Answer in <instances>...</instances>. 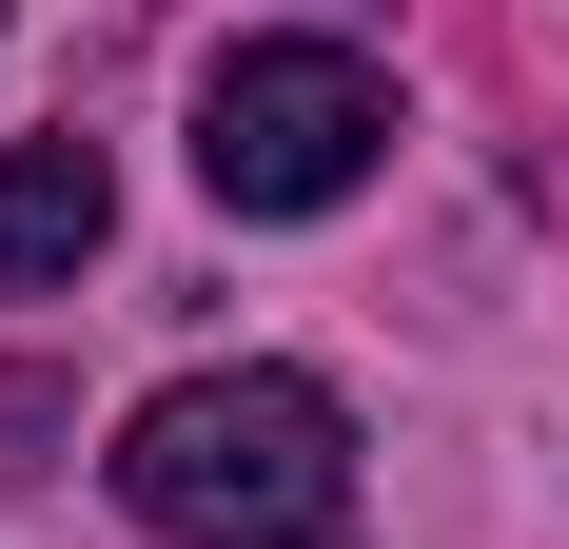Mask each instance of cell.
I'll use <instances>...</instances> for the list:
<instances>
[{
  "instance_id": "1",
  "label": "cell",
  "mask_w": 569,
  "mask_h": 549,
  "mask_svg": "<svg viewBox=\"0 0 569 549\" xmlns=\"http://www.w3.org/2000/svg\"><path fill=\"white\" fill-rule=\"evenodd\" d=\"M118 491L177 549H335L353 530V412L315 373H177L118 432Z\"/></svg>"
},
{
  "instance_id": "2",
  "label": "cell",
  "mask_w": 569,
  "mask_h": 549,
  "mask_svg": "<svg viewBox=\"0 0 569 549\" xmlns=\"http://www.w3.org/2000/svg\"><path fill=\"white\" fill-rule=\"evenodd\" d=\"M373 138H393V79L353 40H236L197 79V197L217 217H335L373 177Z\"/></svg>"
},
{
  "instance_id": "3",
  "label": "cell",
  "mask_w": 569,
  "mask_h": 549,
  "mask_svg": "<svg viewBox=\"0 0 569 549\" xmlns=\"http://www.w3.org/2000/svg\"><path fill=\"white\" fill-rule=\"evenodd\" d=\"M99 217H118L99 138H20V158H0V295H40V274H79V256H99Z\"/></svg>"
}]
</instances>
